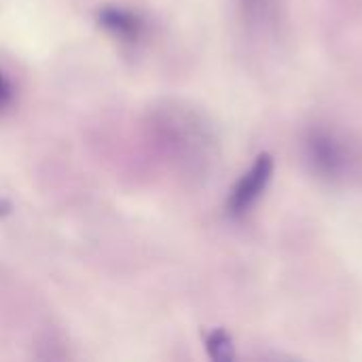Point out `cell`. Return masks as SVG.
<instances>
[{
	"label": "cell",
	"mask_w": 362,
	"mask_h": 362,
	"mask_svg": "<svg viewBox=\"0 0 362 362\" xmlns=\"http://www.w3.org/2000/svg\"><path fill=\"white\" fill-rule=\"evenodd\" d=\"M303 157L310 170L329 182H352L362 178V144L346 132L314 125L303 138Z\"/></svg>",
	"instance_id": "6da1fadb"
},
{
	"label": "cell",
	"mask_w": 362,
	"mask_h": 362,
	"mask_svg": "<svg viewBox=\"0 0 362 362\" xmlns=\"http://www.w3.org/2000/svg\"><path fill=\"white\" fill-rule=\"evenodd\" d=\"M272 176H274V159H272V155L263 153L255 159L250 170L231 189V195L227 199L229 214L244 216L246 212H250V208L263 197Z\"/></svg>",
	"instance_id": "7a4b0ae2"
},
{
	"label": "cell",
	"mask_w": 362,
	"mask_h": 362,
	"mask_svg": "<svg viewBox=\"0 0 362 362\" xmlns=\"http://www.w3.org/2000/svg\"><path fill=\"white\" fill-rule=\"evenodd\" d=\"M244 19L252 28H274L278 21L276 0H238Z\"/></svg>",
	"instance_id": "3957f363"
},
{
	"label": "cell",
	"mask_w": 362,
	"mask_h": 362,
	"mask_svg": "<svg viewBox=\"0 0 362 362\" xmlns=\"http://www.w3.org/2000/svg\"><path fill=\"white\" fill-rule=\"evenodd\" d=\"M100 21L121 38H136L140 34V21L121 8H104L100 13Z\"/></svg>",
	"instance_id": "277c9868"
},
{
	"label": "cell",
	"mask_w": 362,
	"mask_h": 362,
	"mask_svg": "<svg viewBox=\"0 0 362 362\" xmlns=\"http://www.w3.org/2000/svg\"><path fill=\"white\" fill-rule=\"evenodd\" d=\"M208 352L214 361H231L233 358V344L225 331H212L208 335Z\"/></svg>",
	"instance_id": "5b68a950"
},
{
	"label": "cell",
	"mask_w": 362,
	"mask_h": 362,
	"mask_svg": "<svg viewBox=\"0 0 362 362\" xmlns=\"http://www.w3.org/2000/svg\"><path fill=\"white\" fill-rule=\"evenodd\" d=\"M11 100V85L6 81V76L0 72V108H4Z\"/></svg>",
	"instance_id": "8992f818"
}]
</instances>
